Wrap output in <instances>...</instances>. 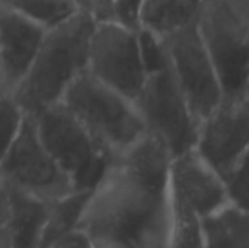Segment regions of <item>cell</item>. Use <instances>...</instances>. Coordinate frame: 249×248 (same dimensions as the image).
<instances>
[{"mask_svg":"<svg viewBox=\"0 0 249 248\" xmlns=\"http://www.w3.org/2000/svg\"><path fill=\"white\" fill-rule=\"evenodd\" d=\"M172 155L144 132L111 156L77 224L89 240H118L139 248H166L171 232L169 167Z\"/></svg>","mask_w":249,"mask_h":248,"instance_id":"6da1fadb","label":"cell"},{"mask_svg":"<svg viewBox=\"0 0 249 248\" xmlns=\"http://www.w3.org/2000/svg\"><path fill=\"white\" fill-rule=\"evenodd\" d=\"M92 16L77 12L45 31L39 50L19 86L12 92L25 114L61 101L69 85L88 69Z\"/></svg>","mask_w":249,"mask_h":248,"instance_id":"7a4b0ae2","label":"cell"},{"mask_svg":"<svg viewBox=\"0 0 249 248\" xmlns=\"http://www.w3.org/2000/svg\"><path fill=\"white\" fill-rule=\"evenodd\" d=\"M60 102L109 156L124 151L146 132L133 101L88 72L69 85Z\"/></svg>","mask_w":249,"mask_h":248,"instance_id":"3957f363","label":"cell"},{"mask_svg":"<svg viewBox=\"0 0 249 248\" xmlns=\"http://www.w3.org/2000/svg\"><path fill=\"white\" fill-rule=\"evenodd\" d=\"M32 117L41 143L69 177L73 189L93 190L104 177L111 156L61 102Z\"/></svg>","mask_w":249,"mask_h":248,"instance_id":"277c9868","label":"cell"},{"mask_svg":"<svg viewBox=\"0 0 249 248\" xmlns=\"http://www.w3.org/2000/svg\"><path fill=\"white\" fill-rule=\"evenodd\" d=\"M133 104L146 132L158 136L172 158L196 148L198 121L194 117L169 61L165 67L149 73Z\"/></svg>","mask_w":249,"mask_h":248,"instance_id":"5b68a950","label":"cell"},{"mask_svg":"<svg viewBox=\"0 0 249 248\" xmlns=\"http://www.w3.org/2000/svg\"><path fill=\"white\" fill-rule=\"evenodd\" d=\"M197 28L213 61L223 98L249 95V22L219 0H203Z\"/></svg>","mask_w":249,"mask_h":248,"instance_id":"8992f818","label":"cell"},{"mask_svg":"<svg viewBox=\"0 0 249 248\" xmlns=\"http://www.w3.org/2000/svg\"><path fill=\"white\" fill-rule=\"evenodd\" d=\"M0 183L44 202L76 191L41 143L31 114L23 115L19 133L0 165Z\"/></svg>","mask_w":249,"mask_h":248,"instance_id":"52a82bcc","label":"cell"},{"mask_svg":"<svg viewBox=\"0 0 249 248\" xmlns=\"http://www.w3.org/2000/svg\"><path fill=\"white\" fill-rule=\"evenodd\" d=\"M162 41L172 73L200 123L223 99V91L198 32L197 20L162 37Z\"/></svg>","mask_w":249,"mask_h":248,"instance_id":"ba28073f","label":"cell"},{"mask_svg":"<svg viewBox=\"0 0 249 248\" xmlns=\"http://www.w3.org/2000/svg\"><path fill=\"white\" fill-rule=\"evenodd\" d=\"M86 72L133 101L147 77L137 31L117 22L95 23L89 39Z\"/></svg>","mask_w":249,"mask_h":248,"instance_id":"9c48e42d","label":"cell"},{"mask_svg":"<svg viewBox=\"0 0 249 248\" xmlns=\"http://www.w3.org/2000/svg\"><path fill=\"white\" fill-rule=\"evenodd\" d=\"M194 149L220 178L248 159L249 95L223 98L200 121Z\"/></svg>","mask_w":249,"mask_h":248,"instance_id":"30bf717a","label":"cell"},{"mask_svg":"<svg viewBox=\"0 0 249 248\" xmlns=\"http://www.w3.org/2000/svg\"><path fill=\"white\" fill-rule=\"evenodd\" d=\"M168 187L169 197L190 206L200 219L229 205L223 180L196 149L172 158Z\"/></svg>","mask_w":249,"mask_h":248,"instance_id":"8fae6325","label":"cell"},{"mask_svg":"<svg viewBox=\"0 0 249 248\" xmlns=\"http://www.w3.org/2000/svg\"><path fill=\"white\" fill-rule=\"evenodd\" d=\"M45 28L0 6L1 94H12L26 76L45 35Z\"/></svg>","mask_w":249,"mask_h":248,"instance_id":"7c38bea8","label":"cell"},{"mask_svg":"<svg viewBox=\"0 0 249 248\" xmlns=\"http://www.w3.org/2000/svg\"><path fill=\"white\" fill-rule=\"evenodd\" d=\"M7 189V187H6ZM9 218L4 225L13 248H38L48 218L50 202L7 189Z\"/></svg>","mask_w":249,"mask_h":248,"instance_id":"4fadbf2b","label":"cell"},{"mask_svg":"<svg viewBox=\"0 0 249 248\" xmlns=\"http://www.w3.org/2000/svg\"><path fill=\"white\" fill-rule=\"evenodd\" d=\"M203 248H249V212L226 205L201 219Z\"/></svg>","mask_w":249,"mask_h":248,"instance_id":"5bb4252c","label":"cell"},{"mask_svg":"<svg viewBox=\"0 0 249 248\" xmlns=\"http://www.w3.org/2000/svg\"><path fill=\"white\" fill-rule=\"evenodd\" d=\"M201 3L203 0H143L142 28L162 38L196 22Z\"/></svg>","mask_w":249,"mask_h":248,"instance_id":"9a60e30c","label":"cell"},{"mask_svg":"<svg viewBox=\"0 0 249 248\" xmlns=\"http://www.w3.org/2000/svg\"><path fill=\"white\" fill-rule=\"evenodd\" d=\"M90 194L92 190H76L61 199L50 202L48 218L38 248H51L77 228Z\"/></svg>","mask_w":249,"mask_h":248,"instance_id":"2e32d148","label":"cell"},{"mask_svg":"<svg viewBox=\"0 0 249 248\" xmlns=\"http://www.w3.org/2000/svg\"><path fill=\"white\" fill-rule=\"evenodd\" d=\"M0 6L18 12L45 29L77 13L73 0H0Z\"/></svg>","mask_w":249,"mask_h":248,"instance_id":"e0dca14e","label":"cell"},{"mask_svg":"<svg viewBox=\"0 0 249 248\" xmlns=\"http://www.w3.org/2000/svg\"><path fill=\"white\" fill-rule=\"evenodd\" d=\"M171 232L166 248H203L201 219L185 203L171 199Z\"/></svg>","mask_w":249,"mask_h":248,"instance_id":"ac0fdd59","label":"cell"},{"mask_svg":"<svg viewBox=\"0 0 249 248\" xmlns=\"http://www.w3.org/2000/svg\"><path fill=\"white\" fill-rule=\"evenodd\" d=\"M23 115L12 94H0V165L19 133Z\"/></svg>","mask_w":249,"mask_h":248,"instance_id":"d6986e66","label":"cell"},{"mask_svg":"<svg viewBox=\"0 0 249 248\" xmlns=\"http://www.w3.org/2000/svg\"><path fill=\"white\" fill-rule=\"evenodd\" d=\"M137 37L142 60L147 75L165 67L168 64V54L162 38L146 28H140L137 31Z\"/></svg>","mask_w":249,"mask_h":248,"instance_id":"ffe728a7","label":"cell"},{"mask_svg":"<svg viewBox=\"0 0 249 248\" xmlns=\"http://www.w3.org/2000/svg\"><path fill=\"white\" fill-rule=\"evenodd\" d=\"M226 196L231 205L249 212V178L248 159L242 161L231 170L223 178Z\"/></svg>","mask_w":249,"mask_h":248,"instance_id":"44dd1931","label":"cell"},{"mask_svg":"<svg viewBox=\"0 0 249 248\" xmlns=\"http://www.w3.org/2000/svg\"><path fill=\"white\" fill-rule=\"evenodd\" d=\"M143 0H114V22L133 31L142 28L140 13Z\"/></svg>","mask_w":249,"mask_h":248,"instance_id":"7402d4cb","label":"cell"},{"mask_svg":"<svg viewBox=\"0 0 249 248\" xmlns=\"http://www.w3.org/2000/svg\"><path fill=\"white\" fill-rule=\"evenodd\" d=\"M51 248H92L88 237L80 232L79 229H74L64 238H61L58 243H55Z\"/></svg>","mask_w":249,"mask_h":248,"instance_id":"603a6c76","label":"cell"},{"mask_svg":"<svg viewBox=\"0 0 249 248\" xmlns=\"http://www.w3.org/2000/svg\"><path fill=\"white\" fill-rule=\"evenodd\" d=\"M92 18L96 23L114 22V0H95Z\"/></svg>","mask_w":249,"mask_h":248,"instance_id":"cb8c5ba5","label":"cell"},{"mask_svg":"<svg viewBox=\"0 0 249 248\" xmlns=\"http://www.w3.org/2000/svg\"><path fill=\"white\" fill-rule=\"evenodd\" d=\"M229 12L239 19L249 22V0H219Z\"/></svg>","mask_w":249,"mask_h":248,"instance_id":"d4e9b609","label":"cell"},{"mask_svg":"<svg viewBox=\"0 0 249 248\" xmlns=\"http://www.w3.org/2000/svg\"><path fill=\"white\" fill-rule=\"evenodd\" d=\"M89 240V238H88ZM92 248H139L133 244L118 241V240H105V238H96V240H89Z\"/></svg>","mask_w":249,"mask_h":248,"instance_id":"484cf974","label":"cell"},{"mask_svg":"<svg viewBox=\"0 0 249 248\" xmlns=\"http://www.w3.org/2000/svg\"><path fill=\"white\" fill-rule=\"evenodd\" d=\"M9 218V193L7 189L0 183V229L4 228Z\"/></svg>","mask_w":249,"mask_h":248,"instance_id":"4316f807","label":"cell"},{"mask_svg":"<svg viewBox=\"0 0 249 248\" xmlns=\"http://www.w3.org/2000/svg\"><path fill=\"white\" fill-rule=\"evenodd\" d=\"M0 248H13L12 243H10V238L7 235V231L4 228L0 229Z\"/></svg>","mask_w":249,"mask_h":248,"instance_id":"83f0119b","label":"cell"},{"mask_svg":"<svg viewBox=\"0 0 249 248\" xmlns=\"http://www.w3.org/2000/svg\"><path fill=\"white\" fill-rule=\"evenodd\" d=\"M0 94H1V82H0Z\"/></svg>","mask_w":249,"mask_h":248,"instance_id":"f1b7e54d","label":"cell"}]
</instances>
